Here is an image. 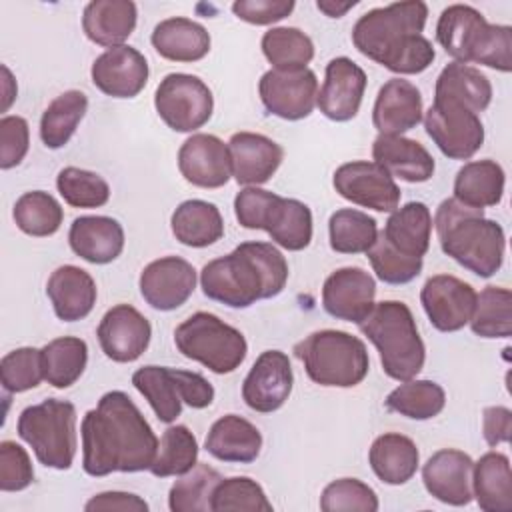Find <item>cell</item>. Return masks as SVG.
Here are the masks:
<instances>
[{"label":"cell","instance_id":"3957f363","mask_svg":"<svg viewBox=\"0 0 512 512\" xmlns=\"http://www.w3.org/2000/svg\"><path fill=\"white\" fill-rule=\"evenodd\" d=\"M288 262L270 242H242L230 254L204 264L200 286L206 298L230 308H248L278 296L288 282Z\"/></svg>","mask_w":512,"mask_h":512},{"label":"cell","instance_id":"8d00e7d4","mask_svg":"<svg viewBox=\"0 0 512 512\" xmlns=\"http://www.w3.org/2000/svg\"><path fill=\"white\" fill-rule=\"evenodd\" d=\"M434 98L460 102L474 114L484 112L492 102V84L486 74L470 64L450 62L436 78Z\"/></svg>","mask_w":512,"mask_h":512},{"label":"cell","instance_id":"5b68a950","mask_svg":"<svg viewBox=\"0 0 512 512\" xmlns=\"http://www.w3.org/2000/svg\"><path fill=\"white\" fill-rule=\"evenodd\" d=\"M436 40L454 62H474L498 72L512 70V28L490 24L474 6L444 8L436 24Z\"/></svg>","mask_w":512,"mask_h":512},{"label":"cell","instance_id":"60d3db41","mask_svg":"<svg viewBox=\"0 0 512 512\" xmlns=\"http://www.w3.org/2000/svg\"><path fill=\"white\" fill-rule=\"evenodd\" d=\"M328 238L338 254H366L378 238V222L362 210L340 208L328 220Z\"/></svg>","mask_w":512,"mask_h":512},{"label":"cell","instance_id":"680465c9","mask_svg":"<svg viewBox=\"0 0 512 512\" xmlns=\"http://www.w3.org/2000/svg\"><path fill=\"white\" fill-rule=\"evenodd\" d=\"M86 512H148V502L132 492L122 490H108L92 496L84 504Z\"/></svg>","mask_w":512,"mask_h":512},{"label":"cell","instance_id":"484cf974","mask_svg":"<svg viewBox=\"0 0 512 512\" xmlns=\"http://www.w3.org/2000/svg\"><path fill=\"white\" fill-rule=\"evenodd\" d=\"M372 158L392 178L410 184L428 182L436 170L432 154L418 140L400 134H378L372 144Z\"/></svg>","mask_w":512,"mask_h":512},{"label":"cell","instance_id":"d4e9b609","mask_svg":"<svg viewBox=\"0 0 512 512\" xmlns=\"http://www.w3.org/2000/svg\"><path fill=\"white\" fill-rule=\"evenodd\" d=\"M422 94L420 90L404 80L390 78L378 90L372 124L378 134H404L422 122Z\"/></svg>","mask_w":512,"mask_h":512},{"label":"cell","instance_id":"8fae6325","mask_svg":"<svg viewBox=\"0 0 512 512\" xmlns=\"http://www.w3.org/2000/svg\"><path fill=\"white\" fill-rule=\"evenodd\" d=\"M154 108L170 130L194 132L212 118L214 96L198 76L172 72L160 80Z\"/></svg>","mask_w":512,"mask_h":512},{"label":"cell","instance_id":"52a82bcc","mask_svg":"<svg viewBox=\"0 0 512 512\" xmlns=\"http://www.w3.org/2000/svg\"><path fill=\"white\" fill-rule=\"evenodd\" d=\"M294 356L304 364L308 378L326 388H354L368 370L366 344L344 330H316L294 344Z\"/></svg>","mask_w":512,"mask_h":512},{"label":"cell","instance_id":"ba28073f","mask_svg":"<svg viewBox=\"0 0 512 512\" xmlns=\"http://www.w3.org/2000/svg\"><path fill=\"white\" fill-rule=\"evenodd\" d=\"M234 214L240 226L268 232L272 242L284 250L300 252L312 242V210L296 198L246 186L234 198Z\"/></svg>","mask_w":512,"mask_h":512},{"label":"cell","instance_id":"2e32d148","mask_svg":"<svg viewBox=\"0 0 512 512\" xmlns=\"http://www.w3.org/2000/svg\"><path fill=\"white\" fill-rule=\"evenodd\" d=\"M294 374L282 350H264L242 382L244 404L260 414L276 412L290 398Z\"/></svg>","mask_w":512,"mask_h":512},{"label":"cell","instance_id":"277c9868","mask_svg":"<svg viewBox=\"0 0 512 512\" xmlns=\"http://www.w3.org/2000/svg\"><path fill=\"white\" fill-rule=\"evenodd\" d=\"M432 224L442 252L462 268L480 278H490L502 268L506 234L482 208H470L452 196L440 202Z\"/></svg>","mask_w":512,"mask_h":512},{"label":"cell","instance_id":"8992f818","mask_svg":"<svg viewBox=\"0 0 512 512\" xmlns=\"http://www.w3.org/2000/svg\"><path fill=\"white\" fill-rule=\"evenodd\" d=\"M360 332L376 346L388 378L406 382L424 368L426 346L420 338L412 310L400 300H382L358 324Z\"/></svg>","mask_w":512,"mask_h":512},{"label":"cell","instance_id":"d6a6232c","mask_svg":"<svg viewBox=\"0 0 512 512\" xmlns=\"http://www.w3.org/2000/svg\"><path fill=\"white\" fill-rule=\"evenodd\" d=\"M472 498L484 512L512 510V470L502 452H486L472 466Z\"/></svg>","mask_w":512,"mask_h":512},{"label":"cell","instance_id":"ee69618b","mask_svg":"<svg viewBox=\"0 0 512 512\" xmlns=\"http://www.w3.org/2000/svg\"><path fill=\"white\" fill-rule=\"evenodd\" d=\"M12 218L24 234L34 238H46L60 230L64 210L52 194L44 190H32L24 192L16 200L12 208Z\"/></svg>","mask_w":512,"mask_h":512},{"label":"cell","instance_id":"f907efd6","mask_svg":"<svg viewBox=\"0 0 512 512\" xmlns=\"http://www.w3.org/2000/svg\"><path fill=\"white\" fill-rule=\"evenodd\" d=\"M44 380L42 350L34 346H22L2 356L0 382L6 392L18 394L36 388Z\"/></svg>","mask_w":512,"mask_h":512},{"label":"cell","instance_id":"4316f807","mask_svg":"<svg viewBox=\"0 0 512 512\" xmlns=\"http://www.w3.org/2000/svg\"><path fill=\"white\" fill-rule=\"evenodd\" d=\"M68 244L90 264H110L124 250V228L110 216H78L70 224Z\"/></svg>","mask_w":512,"mask_h":512},{"label":"cell","instance_id":"836d02e7","mask_svg":"<svg viewBox=\"0 0 512 512\" xmlns=\"http://www.w3.org/2000/svg\"><path fill=\"white\" fill-rule=\"evenodd\" d=\"M388 244L404 256L424 258L430 248L432 214L424 202H408L390 212L384 230Z\"/></svg>","mask_w":512,"mask_h":512},{"label":"cell","instance_id":"74e56055","mask_svg":"<svg viewBox=\"0 0 512 512\" xmlns=\"http://www.w3.org/2000/svg\"><path fill=\"white\" fill-rule=\"evenodd\" d=\"M88 96L82 90H66L56 96L40 118V140L46 148L58 150L70 142L86 116Z\"/></svg>","mask_w":512,"mask_h":512},{"label":"cell","instance_id":"e575fe53","mask_svg":"<svg viewBox=\"0 0 512 512\" xmlns=\"http://www.w3.org/2000/svg\"><path fill=\"white\" fill-rule=\"evenodd\" d=\"M506 174L496 160L466 162L454 178V198L470 208L498 206L504 196Z\"/></svg>","mask_w":512,"mask_h":512},{"label":"cell","instance_id":"4dcf8cb0","mask_svg":"<svg viewBox=\"0 0 512 512\" xmlns=\"http://www.w3.org/2000/svg\"><path fill=\"white\" fill-rule=\"evenodd\" d=\"M150 42L154 50L170 62H198L210 52L208 30L184 16H174L158 22Z\"/></svg>","mask_w":512,"mask_h":512},{"label":"cell","instance_id":"b9f144b4","mask_svg":"<svg viewBox=\"0 0 512 512\" xmlns=\"http://www.w3.org/2000/svg\"><path fill=\"white\" fill-rule=\"evenodd\" d=\"M386 408L412 418V420H430L438 416L446 406V392L434 380H406L394 388L386 400Z\"/></svg>","mask_w":512,"mask_h":512},{"label":"cell","instance_id":"ab89813d","mask_svg":"<svg viewBox=\"0 0 512 512\" xmlns=\"http://www.w3.org/2000/svg\"><path fill=\"white\" fill-rule=\"evenodd\" d=\"M42 350L44 380L54 388H68L80 380L88 364V344L76 336L50 340Z\"/></svg>","mask_w":512,"mask_h":512},{"label":"cell","instance_id":"603a6c76","mask_svg":"<svg viewBox=\"0 0 512 512\" xmlns=\"http://www.w3.org/2000/svg\"><path fill=\"white\" fill-rule=\"evenodd\" d=\"M472 466L474 460L456 448L434 452L422 466L426 492L442 504L466 506L472 500Z\"/></svg>","mask_w":512,"mask_h":512},{"label":"cell","instance_id":"c3c4849f","mask_svg":"<svg viewBox=\"0 0 512 512\" xmlns=\"http://www.w3.org/2000/svg\"><path fill=\"white\" fill-rule=\"evenodd\" d=\"M56 188L72 208H100L110 200L108 182L100 174L76 166H66L58 172Z\"/></svg>","mask_w":512,"mask_h":512},{"label":"cell","instance_id":"83f0119b","mask_svg":"<svg viewBox=\"0 0 512 512\" xmlns=\"http://www.w3.org/2000/svg\"><path fill=\"white\" fill-rule=\"evenodd\" d=\"M46 294L52 302L54 314L62 322H76L92 312L98 298V288L94 278L84 268L64 264L50 274Z\"/></svg>","mask_w":512,"mask_h":512},{"label":"cell","instance_id":"9f6ffc18","mask_svg":"<svg viewBox=\"0 0 512 512\" xmlns=\"http://www.w3.org/2000/svg\"><path fill=\"white\" fill-rule=\"evenodd\" d=\"M294 6V0H236L232 12L248 24L268 26L290 16Z\"/></svg>","mask_w":512,"mask_h":512},{"label":"cell","instance_id":"7dc6e473","mask_svg":"<svg viewBox=\"0 0 512 512\" xmlns=\"http://www.w3.org/2000/svg\"><path fill=\"white\" fill-rule=\"evenodd\" d=\"M222 474L208 464L196 462L192 470L182 474L168 492V508L172 512H208L210 500Z\"/></svg>","mask_w":512,"mask_h":512},{"label":"cell","instance_id":"4fadbf2b","mask_svg":"<svg viewBox=\"0 0 512 512\" xmlns=\"http://www.w3.org/2000/svg\"><path fill=\"white\" fill-rule=\"evenodd\" d=\"M258 94L264 110L282 120L308 118L316 108L318 78L310 68L268 70L258 82Z\"/></svg>","mask_w":512,"mask_h":512},{"label":"cell","instance_id":"cb8c5ba5","mask_svg":"<svg viewBox=\"0 0 512 512\" xmlns=\"http://www.w3.org/2000/svg\"><path fill=\"white\" fill-rule=\"evenodd\" d=\"M232 176L242 186L266 184L284 160L278 142L256 132H236L228 140Z\"/></svg>","mask_w":512,"mask_h":512},{"label":"cell","instance_id":"ac0fdd59","mask_svg":"<svg viewBox=\"0 0 512 512\" xmlns=\"http://www.w3.org/2000/svg\"><path fill=\"white\" fill-rule=\"evenodd\" d=\"M376 280L360 266L334 270L322 286V306L336 320L360 324L374 308Z\"/></svg>","mask_w":512,"mask_h":512},{"label":"cell","instance_id":"7c38bea8","mask_svg":"<svg viewBox=\"0 0 512 512\" xmlns=\"http://www.w3.org/2000/svg\"><path fill=\"white\" fill-rule=\"evenodd\" d=\"M424 128L438 150L452 160H470L484 144L480 116L454 100L434 98L424 114Z\"/></svg>","mask_w":512,"mask_h":512},{"label":"cell","instance_id":"11a10c76","mask_svg":"<svg viewBox=\"0 0 512 512\" xmlns=\"http://www.w3.org/2000/svg\"><path fill=\"white\" fill-rule=\"evenodd\" d=\"M30 148L28 122L22 116H2L0 120V168L18 166Z\"/></svg>","mask_w":512,"mask_h":512},{"label":"cell","instance_id":"f546056e","mask_svg":"<svg viewBox=\"0 0 512 512\" xmlns=\"http://www.w3.org/2000/svg\"><path fill=\"white\" fill-rule=\"evenodd\" d=\"M138 8L132 0H92L82 12V30L98 46H122L134 32Z\"/></svg>","mask_w":512,"mask_h":512},{"label":"cell","instance_id":"ffe728a7","mask_svg":"<svg viewBox=\"0 0 512 512\" xmlns=\"http://www.w3.org/2000/svg\"><path fill=\"white\" fill-rule=\"evenodd\" d=\"M366 72L348 56L332 58L326 64L324 84L318 90L316 106L332 122L352 120L362 104Z\"/></svg>","mask_w":512,"mask_h":512},{"label":"cell","instance_id":"9c48e42d","mask_svg":"<svg viewBox=\"0 0 512 512\" xmlns=\"http://www.w3.org/2000/svg\"><path fill=\"white\" fill-rule=\"evenodd\" d=\"M16 432L46 468L68 470L72 466L78 448L72 402L46 398L40 404L26 406L18 416Z\"/></svg>","mask_w":512,"mask_h":512},{"label":"cell","instance_id":"94428289","mask_svg":"<svg viewBox=\"0 0 512 512\" xmlns=\"http://www.w3.org/2000/svg\"><path fill=\"white\" fill-rule=\"evenodd\" d=\"M356 6V0L350 2H338V0H318L316 8L320 12H324L328 18H342L348 10H352Z\"/></svg>","mask_w":512,"mask_h":512},{"label":"cell","instance_id":"db71d44e","mask_svg":"<svg viewBox=\"0 0 512 512\" xmlns=\"http://www.w3.org/2000/svg\"><path fill=\"white\" fill-rule=\"evenodd\" d=\"M34 482L32 460L20 444L14 440L0 442V490L20 492Z\"/></svg>","mask_w":512,"mask_h":512},{"label":"cell","instance_id":"681fc988","mask_svg":"<svg viewBox=\"0 0 512 512\" xmlns=\"http://www.w3.org/2000/svg\"><path fill=\"white\" fill-rule=\"evenodd\" d=\"M272 512V502L268 500L264 488L248 476L222 478L210 500V512Z\"/></svg>","mask_w":512,"mask_h":512},{"label":"cell","instance_id":"f5cc1de1","mask_svg":"<svg viewBox=\"0 0 512 512\" xmlns=\"http://www.w3.org/2000/svg\"><path fill=\"white\" fill-rule=\"evenodd\" d=\"M366 256H368L376 276L384 284H394V286L412 282L422 272V266H424L422 258H410V256H404L398 250H394L382 232H378V238L370 246Z\"/></svg>","mask_w":512,"mask_h":512},{"label":"cell","instance_id":"f6af8a7d","mask_svg":"<svg viewBox=\"0 0 512 512\" xmlns=\"http://www.w3.org/2000/svg\"><path fill=\"white\" fill-rule=\"evenodd\" d=\"M470 328L480 338H510L512 292L502 286H486L476 294Z\"/></svg>","mask_w":512,"mask_h":512},{"label":"cell","instance_id":"9a60e30c","mask_svg":"<svg viewBox=\"0 0 512 512\" xmlns=\"http://www.w3.org/2000/svg\"><path fill=\"white\" fill-rule=\"evenodd\" d=\"M420 302L436 330L458 332L472 318L476 290L452 274H436L424 282Z\"/></svg>","mask_w":512,"mask_h":512},{"label":"cell","instance_id":"6f0895ef","mask_svg":"<svg viewBox=\"0 0 512 512\" xmlns=\"http://www.w3.org/2000/svg\"><path fill=\"white\" fill-rule=\"evenodd\" d=\"M174 374H176L180 396H182L184 404H188L194 410H202L212 404L214 386L202 374L182 370V368H174Z\"/></svg>","mask_w":512,"mask_h":512},{"label":"cell","instance_id":"bcb514c9","mask_svg":"<svg viewBox=\"0 0 512 512\" xmlns=\"http://www.w3.org/2000/svg\"><path fill=\"white\" fill-rule=\"evenodd\" d=\"M198 462V440L188 426L176 424L168 426L158 442L156 458L150 472L156 478L182 476L192 470Z\"/></svg>","mask_w":512,"mask_h":512},{"label":"cell","instance_id":"91938a15","mask_svg":"<svg viewBox=\"0 0 512 512\" xmlns=\"http://www.w3.org/2000/svg\"><path fill=\"white\" fill-rule=\"evenodd\" d=\"M512 412L506 406H486L482 412V436L488 446L510 442Z\"/></svg>","mask_w":512,"mask_h":512},{"label":"cell","instance_id":"f35d334b","mask_svg":"<svg viewBox=\"0 0 512 512\" xmlns=\"http://www.w3.org/2000/svg\"><path fill=\"white\" fill-rule=\"evenodd\" d=\"M132 384L148 400L160 422L172 424L180 416L184 402L174 368L142 366L132 374Z\"/></svg>","mask_w":512,"mask_h":512},{"label":"cell","instance_id":"816d5d0a","mask_svg":"<svg viewBox=\"0 0 512 512\" xmlns=\"http://www.w3.org/2000/svg\"><path fill=\"white\" fill-rule=\"evenodd\" d=\"M376 492L358 478H338L320 494L322 512H376Z\"/></svg>","mask_w":512,"mask_h":512},{"label":"cell","instance_id":"7a4b0ae2","mask_svg":"<svg viewBox=\"0 0 512 512\" xmlns=\"http://www.w3.org/2000/svg\"><path fill=\"white\" fill-rule=\"evenodd\" d=\"M426 20L428 6L422 0L372 8L356 20L352 44L394 74H420L436 58L432 42L422 34Z\"/></svg>","mask_w":512,"mask_h":512},{"label":"cell","instance_id":"30bf717a","mask_svg":"<svg viewBox=\"0 0 512 512\" xmlns=\"http://www.w3.org/2000/svg\"><path fill=\"white\" fill-rule=\"evenodd\" d=\"M174 344L182 356L214 374L234 372L248 354L244 334L212 312H194L178 324Z\"/></svg>","mask_w":512,"mask_h":512},{"label":"cell","instance_id":"44dd1931","mask_svg":"<svg viewBox=\"0 0 512 512\" xmlns=\"http://www.w3.org/2000/svg\"><path fill=\"white\" fill-rule=\"evenodd\" d=\"M178 170L198 188H222L232 178L230 150L214 134H192L178 150Z\"/></svg>","mask_w":512,"mask_h":512},{"label":"cell","instance_id":"f1b7e54d","mask_svg":"<svg viewBox=\"0 0 512 512\" xmlns=\"http://www.w3.org/2000/svg\"><path fill=\"white\" fill-rule=\"evenodd\" d=\"M204 448L220 462L250 464L260 456L262 434L250 420L238 414H226L210 426Z\"/></svg>","mask_w":512,"mask_h":512},{"label":"cell","instance_id":"5bb4252c","mask_svg":"<svg viewBox=\"0 0 512 512\" xmlns=\"http://www.w3.org/2000/svg\"><path fill=\"white\" fill-rule=\"evenodd\" d=\"M334 190L348 202L376 212H394L400 206L396 180L376 162L354 160L336 168Z\"/></svg>","mask_w":512,"mask_h":512},{"label":"cell","instance_id":"7bdbcfd3","mask_svg":"<svg viewBox=\"0 0 512 512\" xmlns=\"http://www.w3.org/2000/svg\"><path fill=\"white\" fill-rule=\"evenodd\" d=\"M262 54L274 70L308 68L314 58V42L300 28L276 26L262 36Z\"/></svg>","mask_w":512,"mask_h":512},{"label":"cell","instance_id":"7402d4cb","mask_svg":"<svg viewBox=\"0 0 512 512\" xmlns=\"http://www.w3.org/2000/svg\"><path fill=\"white\" fill-rule=\"evenodd\" d=\"M148 62L142 52L122 44L102 52L90 70L94 86L112 98H134L148 82Z\"/></svg>","mask_w":512,"mask_h":512},{"label":"cell","instance_id":"e0dca14e","mask_svg":"<svg viewBox=\"0 0 512 512\" xmlns=\"http://www.w3.org/2000/svg\"><path fill=\"white\" fill-rule=\"evenodd\" d=\"M196 270L180 256L152 260L140 272V294L154 310L170 312L186 304L196 290Z\"/></svg>","mask_w":512,"mask_h":512},{"label":"cell","instance_id":"6da1fadb","mask_svg":"<svg viewBox=\"0 0 512 512\" xmlns=\"http://www.w3.org/2000/svg\"><path fill=\"white\" fill-rule=\"evenodd\" d=\"M82 468L100 478L112 472L150 470L158 438L132 398L122 390L106 392L82 418Z\"/></svg>","mask_w":512,"mask_h":512},{"label":"cell","instance_id":"d590c367","mask_svg":"<svg viewBox=\"0 0 512 512\" xmlns=\"http://www.w3.org/2000/svg\"><path fill=\"white\" fill-rule=\"evenodd\" d=\"M174 238L190 248H206L224 236V220L216 204L206 200H184L170 218Z\"/></svg>","mask_w":512,"mask_h":512},{"label":"cell","instance_id":"d6986e66","mask_svg":"<svg viewBox=\"0 0 512 512\" xmlns=\"http://www.w3.org/2000/svg\"><path fill=\"white\" fill-rule=\"evenodd\" d=\"M102 352L120 364L138 360L152 338V326L144 314L130 304L112 306L96 330Z\"/></svg>","mask_w":512,"mask_h":512},{"label":"cell","instance_id":"6125c7cd","mask_svg":"<svg viewBox=\"0 0 512 512\" xmlns=\"http://www.w3.org/2000/svg\"><path fill=\"white\" fill-rule=\"evenodd\" d=\"M16 92H18V88H16V82H14V78H12V74H10V70H8V66H2V98H4V102H2V112H6L8 108H10V104L14 102V98H16Z\"/></svg>","mask_w":512,"mask_h":512},{"label":"cell","instance_id":"1f68e13d","mask_svg":"<svg viewBox=\"0 0 512 512\" xmlns=\"http://www.w3.org/2000/svg\"><path fill=\"white\" fill-rule=\"evenodd\" d=\"M368 462L380 482L388 486H400L412 480L416 474L420 452L412 438L398 432H386L372 442L368 450Z\"/></svg>","mask_w":512,"mask_h":512}]
</instances>
